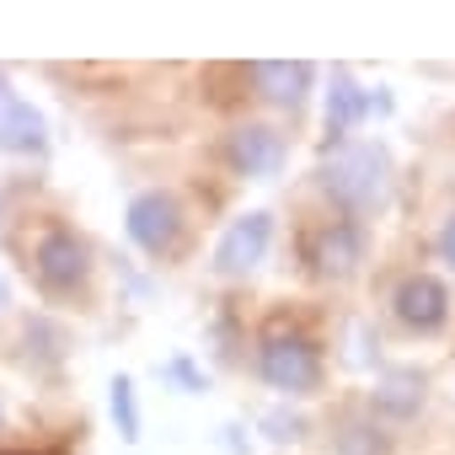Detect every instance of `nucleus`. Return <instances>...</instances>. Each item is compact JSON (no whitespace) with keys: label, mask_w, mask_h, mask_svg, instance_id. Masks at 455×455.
<instances>
[{"label":"nucleus","mask_w":455,"mask_h":455,"mask_svg":"<svg viewBox=\"0 0 455 455\" xmlns=\"http://www.w3.org/2000/svg\"><path fill=\"white\" fill-rule=\"evenodd\" d=\"M322 188H327L343 209L370 214V209H380L386 193H391V156H386L380 145H370V140L338 145V150L322 161Z\"/></svg>","instance_id":"nucleus-1"},{"label":"nucleus","mask_w":455,"mask_h":455,"mask_svg":"<svg viewBox=\"0 0 455 455\" xmlns=\"http://www.w3.org/2000/svg\"><path fill=\"white\" fill-rule=\"evenodd\" d=\"M258 375L284 396H311L322 386V348L306 332H268L258 348Z\"/></svg>","instance_id":"nucleus-2"},{"label":"nucleus","mask_w":455,"mask_h":455,"mask_svg":"<svg viewBox=\"0 0 455 455\" xmlns=\"http://www.w3.org/2000/svg\"><path fill=\"white\" fill-rule=\"evenodd\" d=\"M182 204L172 198V193H140L134 204H129V214H124V231H129V242L140 247V252H150V258H166V252H177V242H182Z\"/></svg>","instance_id":"nucleus-3"},{"label":"nucleus","mask_w":455,"mask_h":455,"mask_svg":"<svg viewBox=\"0 0 455 455\" xmlns=\"http://www.w3.org/2000/svg\"><path fill=\"white\" fill-rule=\"evenodd\" d=\"M268 242H274V214L252 209V214L231 220V231L214 242V274H225V279L252 274V268L268 258Z\"/></svg>","instance_id":"nucleus-4"},{"label":"nucleus","mask_w":455,"mask_h":455,"mask_svg":"<svg viewBox=\"0 0 455 455\" xmlns=\"http://www.w3.org/2000/svg\"><path fill=\"white\" fill-rule=\"evenodd\" d=\"M33 268L44 279V290L65 295V290H81L86 274H92V252L76 231H65V225H54V231H44L38 252H33Z\"/></svg>","instance_id":"nucleus-5"},{"label":"nucleus","mask_w":455,"mask_h":455,"mask_svg":"<svg viewBox=\"0 0 455 455\" xmlns=\"http://www.w3.org/2000/svg\"><path fill=\"white\" fill-rule=\"evenodd\" d=\"M44 145H49L44 113L6 81V70H0V150H12V156H38Z\"/></svg>","instance_id":"nucleus-6"},{"label":"nucleus","mask_w":455,"mask_h":455,"mask_svg":"<svg viewBox=\"0 0 455 455\" xmlns=\"http://www.w3.org/2000/svg\"><path fill=\"white\" fill-rule=\"evenodd\" d=\"M391 311H396V322L412 327V332H439V327L450 322V295H444V284H439L434 274H412V279L396 284Z\"/></svg>","instance_id":"nucleus-7"},{"label":"nucleus","mask_w":455,"mask_h":455,"mask_svg":"<svg viewBox=\"0 0 455 455\" xmlns=\"http://www.w3.org/2000/svg\"><path fill=\"white\" fill-rule=\"evenodd\" d=\"M225 156H231V166L242 177H279L284 172V134L268 129V124H242L231 129V140H225Z\"/></svg>","instance_id":"nucleus-8"},{"label":"nucleus","mask_w":455,"mask_h":455,"mask_svg":"<svg viewBox=\"0 0 455 455\" xmlns=\"http://www.w3.org/2000/svg\"><path fill=\"white\" fill-rule=\"evenodd\" d=\"M359 263H364V231L359 225L332 220V225H322V231L311 236V268L322 279H354Z\"/></svg>","instance_id":"nucleus-9"},{"label":"nucleus","mask_w":455,"mask_h":455,"mask_svg":"<svg viewBox=\"0 0 455 455\" xmlns=\"http://www.w3.org/2000/svg\"><path fill=\"white\" fill-rule=\"evenodd\" d=\"M386 108H391V97H375L348 70H332V92H327V134L332 140H343L348 129H359L370 113H386Z\"/></svg>","instance_id":"nucleus-10"},{"label":"nucleus","mask_w":455,"mask_h":455,"mask_svg":"<svg viewBox=\"0 0 455 455\" xmlns=\"http://www.w3.org/2000/svg\"><path fill=\"white\" fill-rule=\"evenodd\" d=\"M311 65H279V60H268V65H252V81H258V92L268 97V102H279V108H300L306 102V92H311Z\"/></svg>","instance_id":"nucleus-11"},{"label":"nucleus","mask_w":455,"mask_h":455,"mask_svg":"<svg viewBox=\"0 0 455 455\" xmlns=\"http://www.w3.org/2000/svg\"><path fill=\"white\" fill-rule=\"evenodd\" d=\"M423 375L418 370H391L380 386H375V407L386 412V418H412L418 407H423Z\"/></svg>","instance_id":"nucleus-12"},{"label":"nucleus","mask_w":455,"mask_h":455,"mask_svg":"<svg viewBox=\"0 0 455 455\" xmlns=\"http://www.w3.org/2000/svg\"><path fill=\"white\" fill-rule=\"evenodd\" d=\"M108 402H113L118 434H124V439H140V407H134V380H129V375L113 380V396H108Z\"/></svg>","instance_id":"nucleus-13"},{"label":"nucleus","mask_w":455,"mask_h":455,"mask_svg":"<svg viewBox=\"0 0 455 455\" xmlns=\"http://www.w3.org/2000/svg\"><path fill=\"white\" fill-rule=\"evenodd\" d=\"M263 428H274L268 439H300V434H306V423H300V418H290V412H268V418H263Z\"/></svg>","instance_id":"nucleus-14"},{"label":"nucleus","mask_w":455,"mask_h":455,"mask_svg":"<svg viewBox=\"0 0 455 455\" xmlns=\"http://www.w3.org/2000/svg\"><path fill=\"white\" fill-rule=\"evenodd\" d=\"M439 258H444V263L455 268V214L444 220V231H439Z\"/></svg>","instance_id":"nucleus-15"},{"label":"nucleus","mask_w":455,"mask_h":455,"mask_svg":"<svg viewBox=\"0 0 455 455\" xmlns=\"http://www.w3.org/2000/svg\"><path fill=\"white\" fill-rule=\"evenodd\" d=\"M6 306H12V284H6V279H0V311H6Z\"/></svg>","instance_id":"nucleus-16"}]
</instances>
